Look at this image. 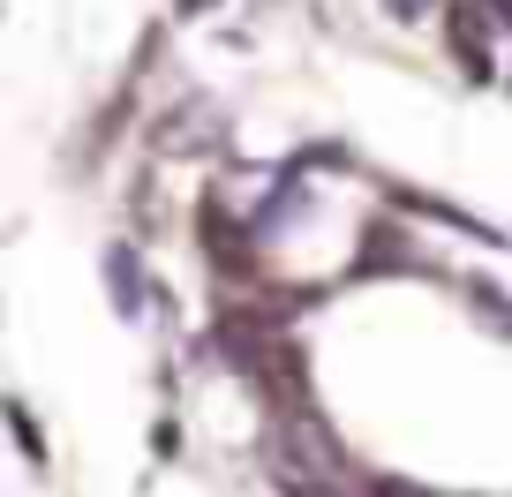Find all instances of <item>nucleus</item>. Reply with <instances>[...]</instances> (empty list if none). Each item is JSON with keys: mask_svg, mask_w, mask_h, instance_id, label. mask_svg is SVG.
Segmentation results:
<instances>
[{"mask_svg": "<svg viewBox=\"0 0 512 497\" xmlns=\"http://www.w3.org/2000/svg\"><path fill=\"white\" fill-rule=\"evenodd\" d=\"M196 249H204L211 279H226V287L256 294V279H264V241H256L249 219H234L226 189H204V196H196Z\"/></svg>", "mask_w": 512, "mask_h": 497, "instance_id": "f257e3e1", "label": "nucleus"}, {"mask_svg": "<svg viewBox=\"0 0 512 497\" xmlns=\"http://www.w3.org/2000/svg\"><path fill=\"white\" fill-rule=\"evenodd\" d=\"M98 287H106V309L121 324H144L151 309H159V279L144 272V241L136 234H113L106 249H98Z\"/></svg>", "mask_w": 512, "mask_h": 497, "instance_id": "f03ea898", "label": "nucleus"}, {"mask_svg": "<svg viewBox=\"0 0 512 497\" xmlns=\"http://www.w3.org/2000/svg\"><path fill=\"white\" fill-rule=\"evenodd\" d=\"M445 53H452V68H460L467 83H497L505 68H497V38H490V8L482 0H445Z\"/></svg>", "mask_w": 512, "mask_h": 497, "instance_id": "7ed1b4c3", "label": "nucleus"}, {"mask_svg": "<svg viewBox=\"0 0 512 497\" xmlns=\"http://www.w3.org/2000/svg\"><path fill=\"white\" fill-rule=\"evenodd\" d=\"M430 272H437V264L422 257V241L407 234V226L377 219L369 241L354 249V264H347V287H369V279H430Z\"/></svg>", "mask_w": 512, "mask_h": 497, "instance_id": "20e7f679", "label": "nucleus"}, {"mask_svg": "<svg viewBox=\"0 0 512 497\" xmlns=\"http://www.w3.org/2000/svg\"><path fill=\"white\" fill-rule=\"evenodd\" d=\"M151 151L159 159H204V151H226V121L204 106V98H174L151 121Z\"/></svg>", "mask_w": 512, "mask_h": 497, "instance_id": "39448f33", "label": "nucleus"}, {"mask_svg": "<svg viewBox=\"0 0 512 497\" xmlns=\"http://www.w3.org/2000/svg\"><path fill=\"white\" fill-rule=\"evenodd\" d=\"M392 196V211H415V219H437V226H452V234H467V241H482V249H512L505 241V226H490V219H475V211H460V204H445V196H422V189H384Z\"/></svg>", "mask_w": 512, "mask_h": 497, "instance_id": "423d86ee", "label": "nucleus"}, {"mask_svg": "<svg viewBox=\"0 0 512 497\" xmlns=\"http://www.w3.org/2000/svg\"><path fill=\"white\" fill-rule=\"evenodd\" d=\"M460 294H467V309H475V317H482V324H490V332H497V339H512V294H505V287H497V279H482V272H475V279H467V287H460Z\"/></svg>", "mask_w": 512, "mask_h": 497, "instance_id": "0eeeda50", "label": "nucleus"}, {"mask_svg": "<svg viewBox=\"0 0 512 497\" xmlns=\"http://www.w3.org/2000/svg\"><path fill=\"white\" fill-rule=\"evenodd\" d=\"M8 437H16V452L31 460V475H46V467H53V452H46V430H38L31 400H8Z\"/></svg>", "mask_w": 512, "mask_h": 497, "instance_id": "6e6552de", "label": "nucleus"}, {"mask_svg": "<svg viewBox=\"0 0 512 497\" xmlns=\"http://www.w3.org/2000/svg\"><path fill=\"white\" fill-rule=\"evenodd\" d=\"M384 16L392 23H430V16H445V0H384Z\"/></svg>", "mask_w": 512, "mask_h": 497, "instance_id": "1a4fd4ad", "label": "nucleus"}, {"mask_svg": "<svg viewBox=\"0 0 512 497\" xmlns=\"http://www.w3.org/2000/svg\"><path fill=\"white\" fill-rule=\"evenodd\" d=\"M151 452H159V460H181V430H174V415H159V430H151Z\"/></svg>", "mask_w": 512, "mask_h": 497, "instance_id": "9d476101", "label": "nucleus"}, {"mask_svg": "<svg viewBox=\"0 0 512 497\" xmlns=\"http://www.w3.org/2000/svg\"><path fill=\"white\" fill-rule=\"evenodd\" d=\"M174 16L181 23H204V16H219V0H174Z\"/></svg>", "mask_w": 512, "mask_h": 497, "instance_id": "9b49d317", "label": "nucleus"}, {"mask_svg": "<svg viewBox=\"0 0 512 497\" xmlns=\"http://www.w3.org/2000/svg\"><path fill=\"white\" fill-rule=\"evenodd\" d=\"M482 8H490V16L505 23V31H512V0H482Z\"/></svg>", "mask_w": 512, "mask_h": 497, "instance_id": "f8f14e48", "label": "nucleus"}, {"mask_svg": "<svg viewBox=\"0 0 512 497\" xmlns=\"http://www.w3.org/2000/svg\"><path fill=\"white\" fill-rule=\"evenodd\" d=\"M505 83H512V68H505Z\"/></svg>", "mask_w": 512, "mask_h": 497, "instance_id": "ddd939ff", "label": "nucleus"}]
</instances>
